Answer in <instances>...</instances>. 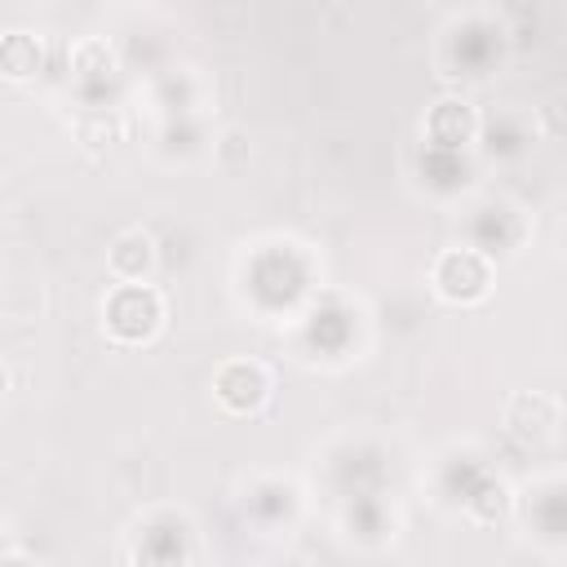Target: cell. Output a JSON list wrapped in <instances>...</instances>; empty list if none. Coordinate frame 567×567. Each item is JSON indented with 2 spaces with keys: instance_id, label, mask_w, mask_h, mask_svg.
Wrapping results in <instances>:
<instances>
[{
  "instance_id": "1",
  "label": "cell",
  "mask_w": 567,
  "mask_h": 567,
  "mask_svg": "<svg viewBox=\"0 0 567 567\" xmlns=\"http://www.w3.org/2000/svg\"><path fill=\"white\" fill-rule=\"evenodd\" d=\"M102 323L120 346H146L164 328V297L146 279H120L102 301Z\"/></svg>"
},
{
  "instance_id": "9",
  "label": "cell",
  "mask_w": 567,
  "mask_h": 567,
  "mask_svg": "<svg viewBox=\"0 0 567 567\" xmlns=\"http://www.w3.org/2000/svg\"><path fill=\"white\" fill-rule=\"evenodd\" d=\"M465 505H470L474 523H501L509 514V487L505 483H483Z\"/></svg>"
},
{
  "instance_id": "5",
  "label": "cell",
  "mask_w": 567,
  "mask_h": 567,
  "mask_svg": "<svg viewBox=\"0 0 567 567\" xmlns=\"http://www.w3.org/2000/svg\"><path fill=\"white\" fill-rule=\"evenodd\" d=\"M425 133L434 146L443 151H456V146H470L478 137V106L465 102V97H443L430 106L425 115Z\"/></svg>"
},
{
  "instance_id": "8",
  "label": "cell",
  "mask_w": 567,
  "mask_h": 567,
  "mask_svg": "<svg viewBox=\"0 0 567 567\" xmlns=\"http://www.w3.org/2000/svg\"><path fill=\"white\" fill-rule=\"evenodd\" d=\"M71 66H75L80 75H89V80H102V75L115 71V49H111L106 40H80V44L71 49Z\"/></svg>"
},
{
  "instance_id": "6",
  "label": "cell",
  "mask_w": 567,
  "mask_h": 567,
  "mask_svg": "<svg viewBox=\"0 0 567 567\" xmlns=\"http://www.w3.org/2000/svg\"><path fill=\"white\" fill-rule=\"evenodd\" d=\"M106 266H111L115 279H146L155 270V239L142 226L120 230L106 248Z\"/></svg>"
},
{
  "instance_id": "2",
  "label": "cell",
  "mask_w": 567,
  "mask_h": 567,
  "mask_svg": "<svg viewBox=\"0 0 567 567\" xmlns=\"http://www.w3.org/2000/svg\"><path fill=\"white\" fill-rule=\"evenodd\" d=\"M430 284L447 306H478L492 292V261L478 248H443L434 257Z\"/></svg>"
},
{
  "instance_id": "4",
  "label": "cell",
  "mask_w": 567,
  "mask_h": 567,
  "mask_svg": "<svg viewBox=\"0 0 567 567\" xmlns=\"http://www.w3.org/2000/svg\"><path fill=\"white\" fill-rule=\"evenodd\" d=\"M558 421H563V399L549 394V390H523L505 403V430L518 439V443H549L558 434Z\"/></svg>"
},
{
  "instance_id": "7",
  "label": "cell",
  "mask_w": 567,
  "mask_h": 567,
  "mask_svg": "<svg viewBox=\"0 0 567 567\" xmlns=\"http://www.w3.org/2000/svg\"><path fill=\"white\" fill-rule=\"evenodd\" d=\"M40 62H44V49H40V40H35V35H27V31L4 35V44H0V66H4V80H13V84L31 80V75L40 71Z\"/></svg>"
},
{
  "instance_id": "3",
  "label": "cell",
  "mask_w": 567,
  "mask_h": 567,
  "mask_svg": "<svg viewBox=\"0 0 567 567\" xmlns=\"http://www.w3.org/2000/svg\"><path fill=\"white\" fill-rule=\"evenodd\" d=\"M213 399L230 416H252L270 403V372L257 359H226L213 372Z\"/></svg>"
}]
</instances>
